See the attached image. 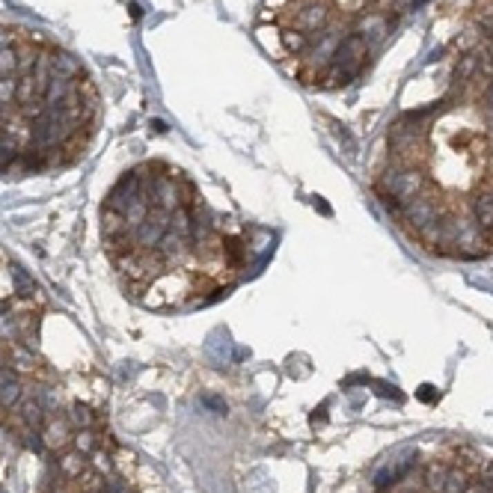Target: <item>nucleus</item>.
<instances>
[{"label":"nucleus","mask_w":493,"mask_h":493,"mask_svg":"<svg viewBox=\"0 0 493 493\" xmlns=\"http://www.w3.org/2000/svg\"><path fill=\"white\" fill-rule=\"evenodd\" d=\"M472 68H476V57H463V66H458V77H461V81L472 75Z\"/></svg>","instance_id":"nucleus-26"},{"label":"nucleus","mask_w":493,"mask_h":493,"mask_svg":"<svg viewBox=\"0 0 493 493\" xmlns=\"http://www.w3.org/2000/svg\"><path fill=\"white\" fill-rule=\"evenodd\" d=\"M68 419H72V425H75L77 431H90V428L95 425V416H93V410L86 407V404H75V407H72V416H68Z\"/></svg>","instance_id":"nucleus-20"},{"label":"nucleus","mask_w":493,"mask_h":493,"mask_svg":"<svg viewBox=\"0 0 493 493\" xmlns=\"http://www.w3.org/2000/svg\"><path fill=\"white\" fill-rule=\"evenodd\" d=\"M51 63H54V75H63V77H81V72H84V66H81V60L77 57H72L68 51H54L51 54Z\"/></svg>","instance_id":"nucleus-12"},{"label":"nucleus","mask_w":493,"mask_h":493,"mask_svg":"<svg viewBox=\"0 0 493 493\" xmlns=\"http://www.w3.org/2000/svg\"><path fill=\"white\" fill-rule=\"evenodd\" d=\"M95 446H98V443H95V434L93 431H77L75 434V449L81 452V455H93Z\"/></svg>","instance_id":"nucleus-24"},{"label":"nucleus","mask_w":493,"mask_h":493,"mask_svg":"<svg viewBox=\"0 0 493 493\" xmlns=\"http://www.w3.org/2000/svg\"><path fill=\"white\" fill-rule=\"evenodd\" d=\"M485 102H487V107H490V110H493V84L487 86V93H485Z\"/></svg>","instance_id":"nucleus-32"},{"label":"nucleus","mask_w":493,"mask_h":493,"mask_svg":"<svg viewBox=\"0 0 493 493\" xmlns=\"http://www.w3.org/2000/svg\"><path fill=\"white\" fill-rule=\"evenodd\" d=\"M42 443L48 449H57V452H63L68 443H72V419L68 416H54V419H45V425H42Z\"/></svg>","instance_id":"nucleus-9"},{"label":"nucleus","mask_w":493,"mask_h":493,"mask_svg":"<svg viewBox=\"0 0 493 493\" xmlns=\"http://www.w3.org/2000/svg\"><path fill=\"white\" fill-rule=\"evenodd\" d=\"M362 57H366V42L360 39V33H354V36H345L336 45L330 63L345 68V72H351V75H357V63L362 60Z\"/></svg>","instance_id":"nucleus-7"},{"label":"nucleus","mask_w":493,"mask_h":493,"mask_svg":"<svg viewBox=\"0 0 493 493\" xmlns=\"http://www.w3.org/2000/svg\"><path fill=\"white\" fill-rule=\"evenodd\" d=\"M152 128H155V131H157V134H164V131H166V125H164L161 119H155V122H152Z\"/></svg>","instance_id":"nucleus-33"},{"label":"nucleus","mask_w":493,"mask_h":493,"mask_svg":"<svg viewBox=\"0 0 493 493\" xmlns=\"http://www.w3.org/2000/svg\"><path fill=\"white\" fill-rule=\"evenodd\" d=\"M404 223H410L413 229H428L431 223H437L440 220V205L431 200V196H416V200H410V202H404Z\"/></svg>","instance_id":"nucleus-6"},{"label":"nucleus","mask_w":493,"mask_h":493,"mask_svg":"<svg viewBox=\"0 0 493 493\" xmlns=\"http://www.w3.org/2000/svg\"><path fill=\"white\" fill-rule=\"evenodd\" d=\"M419 191H422V175L416 170H407V166H389L378 182V196H392L401 205L416 200Z\"/></svg>","instance_id":"nucleus-1"},{"label":"nucleus","mask_w":493,"mask_h":493,"mask_svg":"<svg viewBox=\"0 0 493 493\" xmlns=\"http://www.w3.org/2000/svg\"><path fill=\"white\" fill-rule=\"evenodd\" d=\"M472 214H476V223L481 226V229H487V226H493V191L481 193L476 202H472Z\"/></svg>","instance_id":"nucleus-14"},{"label":"nucleus","mask_w":493,"mask_h":493,"mask_svg":"<svg viewBox=\"0 0 493 493\" xmlns=\"http://www.w3.org/2000/svg\"><path fill=\"white\" fill-rule=\"evenodd\" d=\"M68 134V128L63 125V119L57 116V110H42L39 116L30 119V140L36 149H57Z\"/></svg>","instance_id":"nucleus-3"},{"label":"nucleus","mask_w":493,"mask_h":493,"mask_svg":"<svg viewBox=\"0 0 493 493\" xmlns=\"http://www.w3.org/2000/svg\"><path fill=\"white\" fill-rule=\"evenodd\" d=\"M487 128H490V131H493V110L487 113Z\"/></svg>","instance_id":"nucleus-35"},{"label":"nucleus","mask_w":493,"mask_h":493,"mask_svg":"<svg viewBox=\"0 0 493 493\" xmlns=\"http://www.w3.org/2000/svg\"><path fill=\"white\" fill-rule=\"evenodd\" d=\"M419 398L422 401H434V398H437V396H434V387H422L419 389Z\"/></svg>","instance_id":"nucleus-29"},{"label":"nucleus","mask_w":493,"mask_h":493,"mask_svg":"<svg viewBox=\"0 0 493 493\" xmlns=\"http://www.w3.org/2000/svg\"><path fill=\"white\" fill-rule=\"evenodd\" d=\"M140 193H143V175H140V170H131V173L119 175V182L110 187V193H107V200H104V209H107V211L125 214V209H128V205H131Z\"/></svg>","instance_id":"nucleus-5"},{"label":"nucleus","mask_w":493,"mask_h":493,"mask_svg":"<svg viewBox=\"0 0 493 493\" xmlns=\"http://www.w3.org/2000/svg\"><path fill=\"white\" fill-rule=\"evenodd\" d=\"M9 75H18V48L15 45L0 51V77H9Z\"/></svg>","instance_id":"nucleus-21"},{"label":"nucleus","mask_w":493,"mask_h":493,"mask_svg":"<svg viewBox=\"0 0 493 493\" xmlns=\"http://www.w3.org/2000/svg\"><path fill=\"white\" fill-rule=\"evenodd\" d=\"M244 259H246V244L241 238H223V262L244 264Z\"/></svg>","instance_id":"nucleus-17"},{"label":"nucleus","mask_w":493,"mask_h":493,"mask_svg":"<svg viewBox=\"0 0 493 493\" xmlns=\"http://www.w3.org/2000/svg\"><path fill=\"white\" fill-rule=\"evenodd\" d=\"M9 102H18V75L0 77V104L6 107Z\"/></svg>","instance_id":"nucleus-22"},{"label":"nucleus","mask_w":493,"mask_h":493,"mask_svg":"<svg viewBox=\"0 0 493 493\" xmlns=\"http://www.w3.org/2000/svg\"><path fill=\"white\" fill-rule=\"evenodd\" d=\"M9 369V351H0V371Z\"/></svg>","instance_id":"nucleus-31"},{"label":"nucleus","mask_w":493,"mask_h":493,"mask_svg":"<svg viewBox=\"0 0 493 493\" xmlns=\"http://www.w3.org/2000/svg\"><path fill=\"white\" fill-rule=\"evenodd\" d=\"M9 277H12L15 294H21V298H33L36 282H33V277H27V271L21 268V264H12V268H9Z\"/></svg>","instance_id":"nucleus-16"},{"label":"nucleus","mask_w":493,"mask_h":493,"mask_svg":"<svg viewBox=\"0 0 493 493\" xmlns=\"http://www.w3.org/2000/svg\"><path fill=\"white\" fill-rule=\"evenodd\" d=\"M9 362H15V366L21 369V371H30L33 362H36V357H33L30 348H18V345H15V348L9 351Z\"/></svg>","instance_id":"nucleus-23"},{"label":"nucleus","mask_w":493,"mask_h":493,"mask_svg":"<svg viewBox=\"0 0 493 493\" xmlns=\"http://www.w3.org/2000/svg\"><path fill=\"white\" fill-rule=\"evenodd\" d=\"M104 493H131V490H128V485H122V481H107Z\"/></svg>","instance_id":"nucleus-28"},{"label":"nucleus","mask_w":493,"mask_h":493,"mask_svg":"<svg viewBox=\"0 0 493 493\" xmlns=\"http://www.w3.org/2000/svg\"><path fill=\"white\" fill-rule=\"evenodd\" d=\"M21 419H24V425L27 428H33V431H42L45 425V407H42V401L39 398H30V401H24L21 404Z\"/></svg>","instance_id":"nucleus-13"},{"label":"nucleus","mask_w":493,"mask_h":493,"mask_svg":"<svg viewBox=\"0 0 493 493\" xmlns=\"http://www.w3.org/2000/svg\"><path fill=\"white\" fill-rule=\"evenodd\" d=\"M86 493H104V490H86Z\"/></svg>","instance_id":"nucleus-36"},{"label":"nucleus","mask_w":493,"mask_h":493,"mask_svg":"<svg viewBox=\"0 0 493 493\" xmlns=\"http://www.w3.org/2000/svg\"><path fill=\"white\" fill-rule=\"evenodd\" d=\"M9 312V300H0V315Z\"/></svg>","instance_id":"nucleus-34"},{"label":"nucleus","mask_w":493,"mask_h":493,"mask_svg":"<svg viewBox=\"0 0 493 493\" xmlns=\"http://www.w3.org/2000/svg\"><path fill=\"white\" fill-rule=\"evenodd\" d=\"M389 33V21L387 18H380V15H369V18H362V24H360V39L366 45H374V42H380L383 36Z\"/></svg>","instance_id":"nucleus-10"},{"label":"nucleus","mask_w":493,"mask_h":493,"mask_svg":"<svg viewBox=\"0 0 493 493\" xmlns=\"http://www.w3.org/2000/svg\"><path fill=\"white\" fill-rule=\"evenodd\" d=\"M143 193L152 209L164 211V214H173L175 209H182V191L170 175H155L149 184H143Z\"/></svg>","instance_id":"nucleus-4"},{"label":"nucleus","mask_w":493,"mask_h":493,"mask_svg":"<svg viewBox=\"0 0 493 493\" xmlns=\"http://www.w3.org/2000/svg\"><path fill=\"white\" fill-rule=\"evenodd\" d=\"M15 157H18V143L9 137V131H0V173L9 170V164Z\"/></svg>","instance_id":"nucleus-18"},{"label":"nucleus","mask_w":493,"mask_h":493,"mask_svg":"<svg viewBox=\"0 0 493 493\" xmlns=\"http://www.w3.org/2000/svg\"><path fill=\"white\" fill-rule=\"evenodd\" d=\"M57 467H60V472L68 478V481H77L86 472V455H81V452H63V458L57 461Z\"/></svg>","instance_id":"nucleus-11"},{"label":"nucleus","mask_w":493,"mask_h":493,"mask_svg":"<svg viewBox=\"0 0 493 493\" xmlns=\"http://www.w3.org/2000/svg\"><path fill=\"white\" fill-rule=\"evenodd\" d=\"M12 42H15V33L6 30V27H0V51H3V48H9Z\"/></svg>","instance_id":"nucleus-27"},{"label":"nucleus","mask_w":493,"mask_h":493,"mask_svg":"<svg viewBox=\"0 0 493 493\" xmlns=\"http://www.w3.org/2000/svg\"><path fill=\"white\" fill-rule=\"evenodd\" d=\"M166 232H170V214L149 209V214H146L143 220L131 229V244L137 246V250H143V253H152L155 246L164 241Z\"/></svg>","instance_id":"nucleus-2"},{"label":"nucleus","mask_w":493,"mask_h":493,"mask_svg":"<svg viewBox=\"0 0 493 493\" xmlns=\"http://www.w3.org/2000/svg\"><path fill=\"white\" fill-rule=\"evenodd\" d=\"M93 458H95V461H93V467H95L98 472H110V470H113V467H110V458H107L104 452H98V449H95V452H93Z\"/></svg>","instance_id":"nucleus-25"},{"label":"nucleus","mask_w":493,"mask_h":493,"mask_svg":"<svg viewBox=\"0 0 493 493\" xmlns=\"http://www.w3.org/2000/svg\"><path fill=\"white\" fill-rule=\"evenodd\" d=\"M21 336H24L21 318H15L12 312H3V315H0V342H18Z\"/></svg>","instance_id":"nucleus-15"},{"label":"nucleus","mask_w":493,"mask_h":493,"mask_svg":"<svg viewBox=\"0 0 493 493\" xmlns=\"http://www.w3.org/2000/svg\"><path fill=\"white\" fill-rule=\"evenodd\" d=\"M282 48H285L289 54H300V51H307V48H309V36L291 27V30L282 33Z\"/></svg>","instance_id":"nucleus-19"},{"label":"nucleus","mask_w":493,"mask_h":493,"mask_svg":"<svg viewBox=\"0 0 493 493\" xmlns=\"http://www.w3.org/2000/svg\"><path fill=\"white\" fill-rule=\"evenodd\" d=\"M315 209H318L321 214H330V205H327V202H321L318 196H315Z\"/></svg>","instance_id":"nucleus-30"},{"label":"nucleus","mask_w":493,"mask_h":493,"mask_svg":"<svg viewBox=\"0 0 493 493\" xmlns=\"http://www.w3.org/2000/svg\"><path fill=\"white\" fill-rule=\"evenodd\" d=\"M330 21V9L324 3H307L300 9H294V30L300 33H318Z\"/></svg>","instance_id":"nucleus-8"}]
</instances>
